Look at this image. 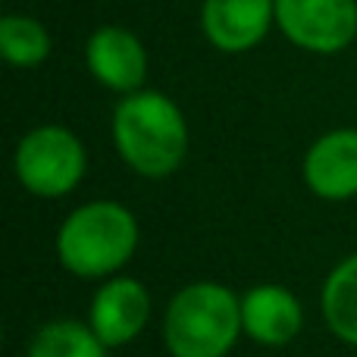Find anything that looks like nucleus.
<instances>
[{"instance_id":"nucleus-5","label":"nucleus","mask_w":357,"mask_h":357,"mask_svg":"<svg viewBox=\"0 0 357 357\" xmlns=\"http://www.w3.org/2000/svg\"><path fill=\"white\" fill-rule=\"evenodd\" d=\"M276 22L310 54H339L357 35V0H276Z\"/></svg>"},{"instance_id":"nucleus-1","label":"nucleus","mask_w":357,"mask_h":357,"mask_svg":"<svg viewBox=\"0 0 357 357\" xmlns=\"http://www.w3.org/2000/svg\"><path fill=\"white\" fill-rule=\"evenodd\" d=\"M113 144L138 176L167 178L188 154V126L167 94L132 91L113 110Z\"/></svg>"},{"instance_id":"nucleus-12","label":"nucleus","mask_w":357,"mask_h":357,"mask_svg":"<svg viewBox=\"0 0 357 357\" xmlns=\"http://www.w3.org/2000/svg\"><path fill=\"white\" fill-rule=\"evenodd\" d=\"M107 351L88 323L50 320L31 335L25 357H107Z\"/></svg>"},{"instance_id":"nucleus-3","label":"nucleus","mask_w":357,"mask_h":357,"mask_svg":"<svg viewBox=\"0 0 357 357\" xmlns=\"http://www.w3.org/2000/svg\"><path fill=\"white\" fill-rule=\"evenodd\" d=\"M241 335V298L222 282H188L169 298L163 314L169 357H226Z\"/></svg>"},{"instance_id":"nucleus-8","label":"nucleus","mask_w":357,"mask_h":357,"mask_svg":"<svg viewBox=\"0 0 357 357\" xmlns=\"http://www.w3.org/2000/svg\"><path fill=\"white\" fill-rule=\"evenodd\" d=\"M304 310L295 291L285 285H254L241 295V329L264 348H282L301 335Z\"/></svg>"},{"instance_id":"nucleus-4","label":"nucleus","mask_w":357,"mask_h":357,"mask_svg":"<svg viewBox=\"0 0 357 357\" xmlns=\"http://www.w3.org/2000/svg\"><path fill=\"white\" fill-rule=\"evenodd\" d=\"M16 178L35 197H66L88 169L85 144L66 126H38L25 132L13 157Z\"/></svg>"},{"instance_id":"nucleus-13","label":"nucleus","mask_w":357,"mask_h":357,"mask_svg":"<svg viewBox=\"0 0 357 357\" xmlns=\"http://www.w3.org/2000/svg\"><path fill=\"white\" fill-rule=\"evenodd\" d=\"M0 54L13 66H41L50 54V35L31 16H3L0 22Z\"/></svg>"},{"instance_id":"nucleus-7","label":"nucleus","mask_w":357,"mask_h":357,"mask_svg":"<svg viewBox=\"0 0 357 357\" xmlns=\"http://www.w3.org/2000/svg\"><path fill=\"white\" fill-rule=\"evenodd\" d=\"M307 188L323 201L357 197V129H333L307 148L301 163Z\"/></svg>"},{"instance_id":"nucleus-9","label":"nucleus","mask_w":357,"mask_h":357,"mask_svg":"<svg viewBox=\"0 0 357 357\" xmlns=\"http://www.w3.org/2000/svg\"><path fill=\"white\" fill-rule=\"evenodd\" d=\"M276 0H204L201 25L207 41L222 54H245L266 38Z\"/></svg>"},{"instance_id":"nucleus-6","label":"nucleus","mask_w":357,"mask_h":357,"mask_svg":"<svg viewBox=\"0 0 357 357\" xmlns=\"http://www.w3.org/2000/svg\"><path fill=\"white\" fill-rule=\"evenodd\" d=\"M151 323V291L135 276H110L91 295L88 326L107 348L135 342Z\"/></svg>"},{"instance_id":"nucleus-2","label":"nucleus","mask_w":357,"mask_h":357,"mask_svg":"<svg viewBox=\"0 0 357 357\" xmlns=\"http://www.w3.org/2000/svg\"><path fill=\"white\" fill-rule=\"evenodd\" d=\"M142 229L126 204L88 201L56 229V260L79 279H110L135 257Z\"/></svg>"},{"instance_id":"nucleus-11","label":"nucleus","mask_w":357,"mask_h":357,"mask_svg":"<svg viewBox=\"0 0 357 357\" xmlns=\"http://www.w3.org/2000/svg\"><path fill=\"white\" fill-rule=\"evenodd\" d=\"M320 310L329 333L357 348V251L329 270L320 291Z\"/></svg>"},{"instance_id":"nucleus-10","label":"nucleus","mask_w":357,"mask_h":357,"mask_svg":"<svg viewBox=\"0 0 357 357\" xmlns=\"http://www.w3.org/2000/svg\"><path fill=\"white\" fill-rule=\"evenodd\" d=\"M85 60L94 79L119 94L142 91L144 79H148L144 44L132 31L119 29V25H104L88 38Z\"/></svg>"}]
</instances>
